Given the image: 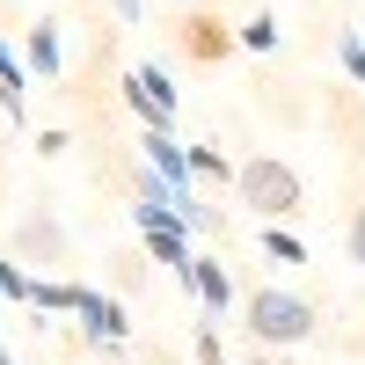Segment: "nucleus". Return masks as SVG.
I'll return each instance as SVG.
<instances>
[{"label":"nucleus","mask_w":365,"mask_h":365,"mask_svg":"<svg viewBox=\"0 0 365 365\" xmlns=\"http://www.w3.org/2000/svg\"><path fill=\"white\" fill-rule=\"evenodd\" d=\"M241 322H249V336L270 351H292V344H307L314 336V299H299V292H285V285H256L249 299H241Z\"/></svg>","instance_id":"nucleus-1"},{"label":"nucleus","mask_w":365,"mask_h":365,"mask_svg":"<svg viewBox=\"0 0 365 365\" xmlns=\"http://www.w3.org/2000/svg\"><path fill=\"white\" fill-rule=\"evenodd\" d=\"M234 190H241V205H249L256 220H292V212L307 205L299 168L278 161V154H249V161H241V175H234Z\"/></svg>","instance_id":"nucleus-2"},{"label":"nucleus","mask_w":365,"mask_h":365,"mask_svg":"<svg viewBox=\"0 0 365 365\" xmlns=\"http://www.w3.org/2000/svg\"><path fill=\"white\" fill-rule=\"evenodd\" d=\"M132 227H139L146 256H154L161 270H175V278H190L197 249H190V220H182L175 205H132Z\"/></svg>","instance_id":"nucleus-3"},{"label":"nucleus","mask_w":365,"mask_h":365,"mask_svg":"<svg viewBox=\"0 0 365 365\" xmlns=\"http://www.w3.org/2000/svg\"><path fill=\"white\" fill-rule=\"evenodd\" d=\"M125 103L139 110L146 132H175V81L161 66H125Z\"/></svg>","instance_id":"nucleus-4"},{"label":"nucleus","mask_w":365,"mask_h":365,"mask_svg":"<svg viewBox=\"0 0 365 365\" xmlns=\"http://www.w3.org/2000/svg\"><path fill=\"white\" fill-rule=\"evenodd\" d=\"M234 44H241V29H227L212 8H190V15L175 22V51H182V58H197V66H220Z\"/></svg>","instance_id":"nucleus-5"},{"label":"nucleus","mask_w":365,"mask_h":365,"mask_svg":"<svg viewBox=\"0 0 365 365\" xmlns=\"http://www.w3.org/2000/svg\"><path fill=\"white\" fill-rule=\"evenodd\" d=\"M15 263H66V227H58V212L29 205L22 227H15Z\"/></svg>","instance_id":"nucleus-6"},{"label":"nucleus","mask_w":365,"mask_h":365,"mask_svg":"<svg viewBox=\"0 0 365 365\" xmlns=\"http://www.w3.org/2000/svg\"><path fill=\"white\" fill-rule=\"evenodd\" d=\"M22 66L44 73V81H66V22L58 15H37L22 29Z\"/></svg>","instance_id":"nucleus-7"},{"label":"nucleus","mask_w":365,"mask_h":365,"mask_svg":"<svg viewBox=\"0 0 365 365\" xmlns=\"http://www.w3.org/2000/svg\"><path fill=\"white\" fill-rule=\"evenodd\" d=\"M81 329H88V344L125 351V336H132V314H125V299H117V292H96V285H88V299H81Z\"/></svg>","instance_id":"nucleus-8"},{"label":"nucleus","mask_w":365,"mask_h":365,"mask_svg":"<svg viewBox=\"0 0 365 365\" xmlns=\"http://www.w3.org/2000/svg\"><path fill=\"white\" fill-rule=\"evenodd\" d=\"M182 285H190V299H197V307H205L212 322H220V314L234 307V299H241V292H234V278H227V263H220V256H197V263H190V278H182Z\"/></svg>","instance_id":"nucleus-9"},{"label":"nucleus","mask_w":365,"mask_h":365,"mask_svg":"<svg viewBox=\"0 0 365 365\" xmlns=\"http://www.w3.org/2000/svg\"><path fill=\"white\" fill-rule=\"evenodd\" d=\"M0 117H8V125H22V117H29V66L15 58L8 37H0Z\"/></svg>","instance_id":"nucleus-10"},{"label":"nucleus","mask_w":365,"mask_h":365,"mask_svg":"<svg viewBox=\"0 0 365 365\" xmlns=\"http://www.w3.org/2000/svg\"><path fill=\"white\" fill-rule=\"evenodd\" d=\"M81 299H88L81 278H37V285H29V307H37V314H81Z\"/></svg>","instance_id":"nucleus-11"},{"label":"nucleus","mask_w":365,"mask_h":365,"mask_svg":"<svg viewBox=\"0 0 365 365\" xmlns=\"http://www.w3.org/2000/svg\"><path fill=\"white\" fill-rule=\"evenodd\" d=\"M263 256L278 263V270H292V263H307V241H299L285 220H263Z\"/></svg>","instance_id":"nucleus-12"},{"label":"nucleus","mask_w":365,"mask_h":365,"mask_svg":"<svg viewBox=\"0 0 365 365\" xmlns=\"http://www.w3.org/2000/svg\"><path fill=\"white\" fill-rule=\"evenodd\" d=\"M190 175H205V182H234L241 168L220 154V146H190Z\"/></svg>","instance_id":"nucleus-13"},{"label":"nucleus","mask_w":365,"mask_h":365,"mask_svg":"<svg viewBox=\"0 0 365 365\" xmlns=\"http://www.w3.org/2000/svg\"><path fill=\"white\" fill-rule=\"evenodd\" d=\"M29 285H37V278H29V263L0 256V299H22V307H29Z\"/></svg>","instance_id":"nucleus-14"},{"label":"nucleus","mask_w":365,"mask_h":365,"mask_svg":"<svg viewBox=\"0 0 365 365\" xmlns=\"http://www.w3.org/2000/svg\"><path fill=\"white\" fill-rule=\"evenodd\" d=\"M241 44L249 51H278V15H249L241 22Z\"/></svg>","instance_id":"nucleus-15"},{"label":"nucleus","mask_w":365,"mask_h":365,"mask_svg":"<svg viewBox=\"0 0 365 365\" xmlns=\"http://www.w3.org/2000/svg\"><path fill=\"white\" fill-rule=\"evenodd\" d=\"M336 66H344L351 81H365V44L351 37V29H336Z\"/></svg>","instance_id":"nucleus-16"},{"label":"nucleus","mask_w":365,"mask_h":365,"mask_svg":"<svg viewBox=\"0 0 365 365\" xmlns=\"http://www.w3.org/2000/svg\"><path fill=\"white\" fill-rule=\"evenodd\" d=\"M117 263V292H132L139 278H146V263H154V256H110Z\"/></svg>","instance_id":"nucleus-17"},{"label":"nucleus","mask_w":365,"mask_h":365,"mask_svg":"<svg viewBox=\"0 0 365 365\" xmlns=\"http://www.w3.org/2000/svg\"><path fill=\"white\" fill-rule=\"evenodd\" d=\"M344 256H351V263H365V205L351 212V227H344Z\"/></svg>","instance_id":"nucleus-18"},{"label":"nucleus","mask_w":365,"mask_h":365,"mask_svg":"<svg viewBox=\"0 0 365 365\" xmlns=\"http://www.w3.org/2000/svg\"><path fill=\"white\" fill-rule=\"evenodd\" d=\"M197 365H227V344H220V329H197Z\"/></svg>","instance_id":"nucleus-19"},{"label":"nucleus","mask_w":365,"mask_h":365,"mask_svg":"<svg viewBox=\"0 0 365 365\" xmlns=\"http://www.w3.org/2000/svg\"><path fill=\"white\" fill-rule=\"evenodd\" d=\"M110 15H117V22H139V15H146V0H110Z\"/></svg>","instance_id":"nucleus-20"},{"label":"nucleus","mask_w":365,"mask_h":365,"mask_svg":"<svg viewBox=\"0 0 365 365\" xmlns=\"http://www.w3.org/2000/svg\"><path fill=\"white\" fill-rule=\"evenodd\" d=\"M256 365H285V358H270V351H256Z\"/></svg>","instance_id":"nucleus-21"},{"label":"nucleus","mask_w":365,"mask_h":365,"mask_svg":"<svg viewBox=\"0 0 365 365\" xmlns=\"http://www.w3.org/2000/svg\"><path fill=\"white\" fill-rule=\"evenodd\" d=\"M0 365H15V351H8V344H0Z\"/></svg>","instance_id":"nucleus-22"}]
</instances>
